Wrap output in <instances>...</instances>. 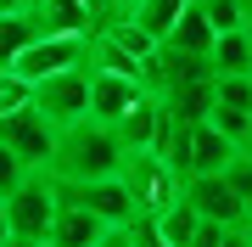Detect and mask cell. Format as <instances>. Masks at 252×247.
I'll return each mask as SVG.
<instances>
[{
  "label": "cell",
  "mask_w": 252,
  "mask_h": 247,
  "mask_svg": "<svg viewBox=\"0 0 252 247\" xmlns=\"http://www.w3.org/2000/svg\"><path fill=\"white\" fill-rule=\"evenodd\" d=\"M124 169V146L107 124L95 118H79L67 129H56V146H51V163L45 174L56 185H79V180H107V174Z\"/></svg>",
  "instance_id": "1"
},
{
  "label": "cell",
  "mask_w": 252,
  "mask_h": 247,
  "mask_svg": "<svg viewBox=\"0 0 252 247\" xmlns=\"http://www.w3.org/2000/svg\"><path fill=\"white\" fill-rule=\"evenodd\" d=\"M118 180L129 185V197H135V213H140V219H157V213L168 208L174 197H180V185H185L180 174H174V163H168L157 146H135V152H124Z\"/></svg>",
  "instance_id": "2"
},
{
  "label": "cell",
  "mask_w": 252,
  "mask_h": 247,
  "mask_svg": "<svg viewBox=\"0 0 252 247\" xmlns=\"http://www.w3.org/2000/svg\"><path fill=\"white\" fill-rule=\"evenodd\" d=\"M0 208H6V230H11V236L45 242L51 236V219H56V180L45 169H28L23 180L0 197Z\"/></svg>",
  "instance_id": "3"
},
{
  "label": "cell",
  "mask_w": 252,
  "mask_h": 247,
  "mask_svg": "<svg viewBox=\"0 0 252 247\" xmlns=\"http://www.w3.org/2000/svg\"><path fill=\"white\" fill-rule=\"evenodd\" d=\"M28 107H34L51 129H67L79 118H90V73H84V68H62V73H51V79H34Z\"/></svg>",
  "instance_id": "4"
},
{
  "label": "cell",
  "mask_w": 252,
  "mask_h": 247,
  "mask_svg": "<svg viewBox=\"0 0 252 247\" xmlns=\"http://www.w3.org/2000/svg\"><path fill=\"white\" fill-rule=\"evenodd\" d=\"M84 51H90V34H39L34 45L11 62V73L34 84V79L62 73V68H84Z\"/></svg>",
  "instance_id": "5"
},
{
  "label": "cell",
  "mask_w": 252,
  "mask_h": 247,
  "mask_svg": "<svg viewBox=\"0 0 252 247\" xmlns=\"http://www.w3.org/2000/svg\"><path fill=\"white\" fill-rule=\"evenodd\" d=\"M67 202H79V208H90L101 225H135V197H129V185L118 180V174H107V180H79V185H56Z\"/></svg>",
  "instance_id": "6"
},
{
  "label": "cell",
  "mask_w": 252,
  "mask_h": 247,
  "mask_svg": "<svg viewBox=\"0 0 252 247\" xmlns=\"http://www.w3.org/2000/svg\"><path fill=\"white\" fill-rule=\"evenodd\" d=\"M0 146H11L28 169H45V163H51V146H56V129L39 118L34 107H23V112H0Z\"/></svg>",
  "instance_id": "7"
},
{
  "label": "cell",
  "mask_w": 252,
  "mask_h": 247,
  "mask_svg": "<svg viewBox=\"0 0 252 247\" xmlns=\"http://www.w3.org/2000/svg\"><path fill=\"white\" fill-rule=\"evenodd\" d=\"M180 197L202 213V219H219V225H247V202L230 191V180H224V174H185Z\"/></svg>",
  "instance_id": "8"
},
{
  "label": "cell",
  "mask_w": 252,
  "mask_h": 247,
  "mask_svg": "<svg viewBox=\"0 0 252 247\" xmlns=\"http://www.w3.org/2000/svg\"><path fill=\"white\" fill-rule=\"evenodd\" d=\"M84 73H90V118L107 124V129L146 96V84L129 79V73H101V68H84Z\"/></svg>",
  "instance_id": "9"
},
{
  "label": "cell",
  "mask_w": 252,
  "mask_h": 247,
  "mask_svg": "<svg viewBox=\"0 0 252 247\" xmlns=\"http://www.w3.org/2000/svg\"><path fill=\"white\" fill-rule=\"evenodd\" d=\"M107 230H118V225H101L90 208H79V202H67L62 191H56V219H51L45 247H95Z\"/></svg>",
  "instance_id": "10"
},
{
  "label": "cell",
  "mask_w": 252,
  "mask_h": 247,
  "mask_svg": "<svg viewBox=\"0 0 252 247\" xmlns=\"http://www.w3.org/2000/svg\"><path fill=\"white\" fill-rule=\"evenodd\" d=\"M235 152H241V146H235V141H230L213 118L190 124V174H224Z\"/></svg>",
  "instance_id": "11"
},
{
  "label": "cell",
  "mask_w": 252,
  "mask_h": 247,
  "mask_svg": "<svg viewBox=\"0 0 252 247\" xmlns=\"http://www.w3.org/2000/svg\"><path fill=\"white\" fill-rule=\"evenodd\" d=\"M28 17L39 23V34H90L95 28L90 0H28Z\"/></svg>",
  "instance_id": "12"
},
{
  "label": "cell",
  "mask_w": 252,
  "mask_h": 247,
  "mask_svg": "<svg viewBox=\"0 0 252 247\" xmlns=\"http://www.w3.org/2000/svg\"><path fill=\"white\" fill-rule=\"evenodd\" d=\"M157 124H162V101L146 90L135 107H129L124 118L112 124V135H118V146H124V152H135V146H157Z\"/></svg>",
  "instance_id": "13"
},
{
  "label": "cell",
  "mask_w": 252,
  "mask_h": 247,
  "mask_svg": "<svg viewBox=\"0 0 252 247\" xmlns=\"http://www.w3.org/2000/svg\"><path fill=\"white\" fill-rule=\"evenodd\" d=\"M213 34H219V28L207 23V11L190 0V6L180 11V23L168 28V39H162V45H168V51H180V56H207V51H213Z\"/></svg>",
  "instance_id": "14"
},
{
  "label": "cell",
  "mask_w": 252,
  "mask_h": 247,
  "mask_svg": "<svg viewBox=\"0 0 252 247\" xmlns=\"http://www.w3.org/2000/svg\"><path fill=\"white\" fill-rule=\"evenodd\" d=\"M157 101L174 112V118H185V124H202L207 112H213V79H185V84H168V90H162Z\"/></svg>",
  "instance_id": "15"
},
{
  "label": "cell",
  "mask_w": 252,
  "mask_h": 247,
  "mask_svg": "<svg viewBox=\"0 0 252 247\" xmlns=\"http://www.w3.org/2000/svg\"><path fill=\"white\" fill-rule=\"evenodd\" d=\"M207 62H213V73H252V23L247 28H224V34H213V51H207Z\"/></svg>",
  "instance_id": "16"
},
{
  "label": "cell",
  "mask_w": 252,
  "mask_h": 247,
  "mask_svg": "<svg viewBox=\"0 0 252 247\" xmlns=\"http://www.w3.org/2000/svg\"><path fill=\"white\" fill-rule=\"evenodd\" d=\"M185 6H190V0H135L124 17H129V23H140L146 34H152L157 45H162V39H168V28L180 23V11H185Z\"/></svg>",
  "instance_id": "17"
},
{
  "label": "cell",
  "mask_w": 252,
  "mask_h": 247,
  "mask_svg": "<svg viewBox=\"0 0 252 247\" xmlns=\"http://www.w3.org/2000/svg\"><path fill=\"white\" fill-rule=\"evenodd\" d=\"M152 225H157V236L168 242V247H190V236H196V225H202V213L190 208L185 197H174V202H168V208L157 213Z\"/></svg>",
  "instance_id": "18"
},
{
  "label": "cell",
  "mask_w": 252,
  "mask_h": 247,
  "mask_svg": "<svg viewBox=\"0 0 252 247\" xmlns=\"http://www.w3.org/2000/svg\"><path fill=\"white\" fill-rule=\"evenodd\" d=\"M34 39H39V23L28 17V11H0V62H6V68L17 62Z\"/></svg>",
  "instance_id": "19"
},
{
  "label": "cell",
  "mask_w": 252,
  "mask_h": 247,
  "mask_svg": "<svg viewBox=\"0 0 252 247\" xmlns=\"http://www.w3.org/2000/svg\"><path fill=\"white\" fill-rule=\"evenodd\" d=\"M196 6L207 11V23L224 34V28H247V6L241 0H196Z\"/></svg>",
  "instance_id": "20"
},
{
  "label": "cell",
  "mask_w": 252,
  "mask_h": 247,
  "mask_svg": "<svg viewBox=\"0 0 252 247\" xmlns=\"http://www.w3.org/2000/svg\"><path fill=\"white\" fill-rule=\"evenodd\" d=\"M224 180H230V191L241 197V202H252V146H241L230 157V169H224Z\"/></svg>",
  "instance_id": "21"
},
{
  "label": "cell",
  "mask_w": 252,
  "mask_h": 247,
  "mask_svg": "<svg viewBox=\"0 0 252 247\" xmlns=\"http://www.w3.org/2000/svg\"><path fill=\"white\" fill-rule=\"evenodd\" d=\"M28 96H34V84L17 79V73L6 68V73H0V112H23V107H28Z\"/></svg>",
  "instance_id": "22"
},
{
  "label": "cell",
  "mask_w": 252,
  "mask_h": 247,
  "mask_svg": "<svg viewBox=\"0 0 252 247\" xmlns=\"http://www.w3.org/2000/svg\"><path fill=\"white\" fill-rule=\"evenodd\" d=\"M23 174H28V163H23V157H17V152H11V146H0V197H6V191H11V185H17V180H23Z\"/></svg>",
  "instance_id": "23"
},
{
  "label": "cell",
  "mask_w": 252,
  "mask_h": 247,
  "mask_svg": "<svg viewBox=\"0 0 252 247\" xmlns=\"http://www.w3.org/2000/svg\"><path fill=\"white\" fill-rule=\"evenodd\" d=\"M129 242H135V247H168V242L157 236V225H152V219H135V225H129Z\"/></svg>",
  "instance_id": "24"
},
{
  "label": "cell",
  "mask_w": 252,
  "mask_h": 247,
  "mask_svg": "<svg viewBox=\"0 0 252 247\" xmlns=\"http://www.w3.org/2000/svg\"><path fill=\"white\" fill-rule=\"evenodd\" d=\"M95 247H135V242H129V225H118V230H107V236H101Z\"/></svg>",
  "instance_id": "25"
},
{
  "label": "cell",
  "mask_w": 252,
  "mask_h": 247,
  "mask_svg": "<svg viewBox=\"0 0 252 247\" xmlns=\"http://www.w3.org/2000/svg\"><path fill=\"white\" fill-rule=\"evenodd\" d=\"M219 247H247V236H241V225H235V230H230V236L219 242Z\"/></svg>",
  "instance_id": "26"
},
{
  "label": "cell",
  "mask_w": 252,
  "mask_h": 247,
  "mask_svg": "<svg viewBox=\"0 0 252 247\" xmlns=\"http://www.w3.org/2000/svg\"><path fill=\"white\" fill-rule=\"evenodd\" d=\"M0 11H28V0H0Z\"/></svg>",
  "instance_id": "27"
},
{
  "label": "cell",
  "mask_w": 252,
  "mask_h": 247,
  "mask_svg": "<svg viewBox=\"0 0 252 247\" xmlns=\"http://www.w3.org/2000/svg\"><path fill=\"white\" fill-rule=\"evenodd\" d=\"M0 247H39V242H23V236H6V242H0Z\"/></svg>",
  "instance_id": "28"
},
{
  "label": "cell",
  "mask_w": 252,
  "mask_h": 247,
  "mask_svg": "<svg viewBox=\"0 0 252 247\" xmlns=\"http://www.w3.org/2000/svg\"><path fill=\"white\" fill-rule=\"evenodd\" d=\"M6 236H11V230H6V208H0V242H6Z\"/></svg>",
  "instance_id": "29"
},
{
  "label": "cell",
  "mask_w": 252,
  "mask_h": 247,
  "mask_svg": "<svg viewBox=\"0 0 252 247\" xmlns=\"http://www.w3.org/2000/svg\"><path fill=\"white\" fill-rule=\"evenodd\" d=\"M241 236H247V247H252V219H247V225H241Z\"/></svg>",
  "instance_id": "30"
},
{
  "label": "cell",
  "mask_w": 252,
  "mask_h": 247,
  "mask_svg": "<svg viewBox=\"0 0 252 247\" xmlns=\"http://www.w3.org/2000/svg\"><path fill=\"white\" fill-rule=\"evenodd\" d=\"M241 6H247V23H252V0H241Z\"/></svg>",
  "instance_id": "31"
},
{
  "label": "cell",
  "mask_w": 252,
  "mask_h": 247,
  "mask_svg": "<svg viewBox=\"0 0 252 247\" xmlns=\"http://www.w3.org/2000/svg\"><path fill=\"white\" fill-rule=\"evenodd\" d=\"M247 219H252V202H247Z\"/></svg>",
  "instance_id": "32"
},
{
  "label": "cell",
  "mask_w": 252,
  "mask_h": 247,
  "mask_svg": "<svg viewBox=\"0 0 252 247\" xmlns=\"http://www.w3.org/2000/svg\"><path fill=\"white\" fill-rule=\"evenodd\" d=\"M0 73H6V62H0Z\"/></svg>",
  "instance_id": "33"
},
{
  "label": "cell",
  "mask_w": 252,
  "mask_h": 247,
  "mask_svg": "<svg viewBox=\"0 0 252 247\" xmlns=\"http://www.w3.org/2000/svg\"><path fill=\"white\" fill-rule=\"evenodd\" d=\"M39 247H45V242H39Z\"/></svg>",
  "instance_id": "34"
}]
</instances>
